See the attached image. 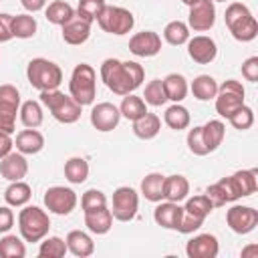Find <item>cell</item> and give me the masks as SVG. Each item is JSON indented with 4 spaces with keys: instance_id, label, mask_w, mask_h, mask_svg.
Segmentation results:
<instances>
[{
    "instance_id": "obj_55",
    "label": "cell",
    "mask_w": 258,
    "mask_h": 258,
    "mask_svg": "<svg viewBox=\"0 0 258 258\" xmlns=\"http://www.w3.org/2000/svg\"><path fill=\"white\" fill-rule=\"evenodd\" d=\"M214 2H226V0H214Z\"/></svg>"
},
{
    "instance_id": "obj_50",
    "label": "cell",
    "mask_w": 258,
    "mask_h": 258,
    "mask_svg": "<svg viewBox=\"0 0 258 258\" xmlns=\"http://www.w3.org/2000/svg\"><path fill=\"white\" fill-rule=\"evenodd\" d=\"M14 226V212L8 206H0V234H6Z\"/></svg>"
},
{
    "instance_id": "obj_11",
    "label": "cell",
    "mask_w": 258,
    "mask_h": 258,
    "mask_svg": "<svg viewBox=\"0 0 258 258\" xmlns=\"http://www.w3.org/2000/svg\"><path fill=\"white\" fill-rule=\"evenodd\" d=\"M137 208H139V196L133 187L123 185L117 187L113 191V206H111V214L115 220L119 222H129L137 216Z\"/></svg>"
},
{
    "instance_id": "obj_41",
    "label": "cell",
    "mask_w": 258,
    "mask_h": 258,
    "mask_svg": "<svg viewBox=\"0 0 258 258\" xmlns=\"http://www.w3.org/2000/svg\"><path fill=\"white\" fill-rule=\"evenodd\" d=\"M67 252H69L67 242L58 236L46 238L44 242H40V248H38V256H42V258H62Z\"/></svg>"
},
{
    "instance_id": "obj_49",
    "label": "cell",
    "mask_w": 258,
    "mask_h": 258,
    "mask_svg": "<svg viewBox=\"0 0 258 258\" xmlns=\"http://www.w3.org/2000/svg\"><path fill=\"white\" fill-rule=\"evenodd\" d=\"M10 38H14V34H12V14L0 12V42H8Z\"/></svg>"
},
{
    "instance_id": "obj_43",
    "label": "cell",
    "mask_w": 258,
    "mask_h": 258,
    "mask_svg": "<svg viewBox=\"0 0 258 258\" xmlns=\"http://www.w3.org/2000/svg\"><path fill=\"white\" fill-rule=\"evenodd\" d=\"M105 0H79V6H77V14L89 22L97 20L105 8Z\"/></svg>"
},
{
    "instance_id": "obj_33",
    "label": "cell",
    "mask_w": 258,
    "mask_h": 258,
    "mask_svg": "<svg viewBox=\"0 0 258 258\" xmlns=\"http://www.w3.org/2000/svg\"><path fill=\"white\" fill-rule=\"evenodd\" d=\"M44 16H46V20H48L50 24L62 26L69 18L75 16V8H73L69 2H64V0H54V2H50V4L44 8Z\"/></svg>"
},
{
    "instance_id": "obj_21",
    "label": "cell",
    "mask_w": 258,
    "mask_h": 258,
    "mask_svg": "<svg viewBox=\"0 0 258 258\" xmlns=\"http://www.w3.org/2000/svg\"><path fill=\"white\" fill-rule=\"evenodd\" d=\"M64 242H67L69 252L73 256H77V258H87V256H91L95 252L93 238L87 232H83V230H71L67 234V240Z\"/></svg>"
},
{
    "instance_id": "obj_8",
    "label": "cell",
    "mask_w": 258,
    "mask_h": 258,
    "mask_svg": "<svg viewBox=\"0 0 258 258\" xmlns=\"http://www.w3.org/2000/svg\"><path fill=\"white\" fill-rule=\"evenodd\" d=\"M97 24L101 26V30L115 34V36H123L127 32H131V28L135 26V16L131 10L123 8V6H105L101 16L97 18Z\"/></svg>"
},
{
    "instance_id": "obj_47",
    "label": "cell",
    "mask_w": 258,
    "mask_h": 258,
    "mask_svg": "<svg viewBox=\"0 0 258 258\" xmlns=\"http://www.w3.org/2000/svg\"><path fill=\"white\" fill-rule=\"evenodd\" d=\"M202 220H198V218H194V216H189L187 212H183V208H181V218H179V224H177V232H181V234H194L198 228H202Z\"/></svg>"
},
{
    "instance_id": "obj_4",
    "label": "cell",
    "mask_w": 258,
    "mask_h": 258,
    "mask_svg": "<svg viewBox=\"0 0 258 258\" xmlns=\"http://www.w3.org/2000/svg\"><path fill=\"white\" fill-rule=\"evenodd\" d=\"M69 95L81 105H93L97 97V73L91 64L81 62L73 69L71 81H69Z\"/></svg>"
},
{
    "instance_id": "obj_37",
    "label": "cell",
    "mask_w": 258,
    "mask_h": 258,
    "mask_svg": "<svg viewBox=\"0 0 258 258\" xmlns=\"http://www.w3.org/2000/svg\"><path fill=\"white\" fill-rule=\"evenodd\" d=\"M20 121H22V125L24 127H32V129H36V127H40L42 125V119H44V115H42V107H40V103L38 101H24L22 105H20Z\"/></svg>"
},
{
    "instance_id": "obj_25",
    "label": "cell",
    "mask_w": 258,
    "mask_h": 258,
    "mask_svg": "<svg viewBox=\"0 0 258 258\" xmlns=\"http://www.w3.org/2000/svg\"><path fill=\"white\" fill-rule=\"evenodd\" d=\"M85 226H87L89 232H93L97 236L107 234L113 228V214H111V210L105 206V208L87 212L85 214Z\"/></svg>"
},
{
    "instance_id": "obj_22",
    "label": "cell",
    "mask_w": 258,
    "mask_h": 258,
    "mask_svg": "<svg viewBox=\"0 0 258 258\" xmlns=\"http://www.w3.org/2000/svg\"><path fill=\"white\" fill-rule=\"evenodd\" d=\"M16 151H20L22 155H34L38 151H42L44 147V137L40 131L28 127V129H22L18 135H16Z\"/></svg>"
},
{
    "instance_id": "obj_19",
    "label": "cell",
    "mask_w": 258,
    "mask_h": 258,
    "mask_svg": "<svg viewBox=\"0 0 258 258\" xmlns=\"http://www.w3.org/2000/svg\"><path fill=\"white\" fill-rule=\"evenodd\" d=\"M60 28H62V40L71 46H79V44L87 42V38L91 36V22L81 18L77 12Z\"/></svg>"
},
{
    "instance_id": "obj_12",
    "label": "cell",
    "mask_w": 258,
    "mask_h": 258,
    "mask_svg": "<svg viewBox=\"0 0 258 258\" xmlns=\"http://www.w3.org/2000/svg\"><path fill=\"white\" fill-rule=\"evenodd\" d=\"M44 206L50 214L69 216L77 208V194L64 185H52L44 191Z\"/></svg>"
},
{
    "instance_id": "obj_14",
    "label": "cell",
    "mask_w": 258,
    "mask_h": 258,
    "mask_svg": "<svg viewBox=\"0 0 258 258\" xmlns=\"http://www.w3.org/2000/svg\"><path fill=\"white\" fill-rule=\"evenodd\" d=\"M226 222L236 234H250L258 226V210L252 206H232L226 212Z\"/></svg>"
},
{
    "instance_id": "obj_54",
    "label": "cell",
    "mask_w": 258,
    "mask_h": 258,
    "mask_svg": "<svg viewBox=\"0 0 258 258\" xmlns=\"http://www.w3.org/2000/svg\"><path fill=\"white\" fill-rule=\"evenodd\" d=\"M181 2H183V4H187V6H191V4L196 2V0H181Z\"/></svg>"
},
{
    "instance_id": "obj_56",
    "label": "cell",
    "mask_w": 258,
    "mask_h": 258,
    "mask_svg": "<svg viewBox=\"0 0 258 258\" xmlns=\"http://www.w3.org/2000/svg\"><path fill=\"white\" fill-rule=\"evenodd\" d=\"M0 2H2V0H0Z\"/></svg>"
},
{
    "instance_id": "obj_38",
    "label": "cell",
    "mask_w": 258,
    "mask_h": 258,
    "mask_svg": "<svg viewBox=\"0 0 258 258\" xmlns=\"http://www.w3.org/2000/svg\"><path fill=\"white\" fill-rule=\"evenodd\" d=\"M36 18L30 14H16L12 16V34L16 38H30L36 34Z\"/></svg>"
},
{
    "instance_id": "obj_26",
    "label": "cell",
    "mask_w": 258,
    "mask_h": 258,
    "mask_svg": "<svg viewBox=\"0 0 258 258\" xmlns=\"http://www.w3.org/2000/svg\"><path fill=\"white\" fill-rule=\"evenodd\" d=\"M163 91H165V97L167 101H173V103H181L187 95V81L183 75H177V73H169L163 81Z\"/></svg>"
},
{
    "instance_id": "obj_29",
    "label": "cell",
    "mask_w": 258,
    "mask_h": 258,
    "mask_svg": "<svg viewBox=\"0 0 258 258\" xmlns=\"http://www.w3.org/2000/svg\"><path fill=\"white\" fill-rule=\"evenodd\" d=\"M32 198V189L28 183H24L22 179L18 181H10V185L4 189V200L8 206H14V208H20V206H26Z\"/></svg>"
},
{
    "instance_id": "obj_36",
    "label": "cell",
    "mask_w": 258,
    "mask_h": 258,
    "mask_svg": "<svg viewBox=\"0 0 258 258\" xmlns=\"http://www.w3.org/2000/svg\"><path fill=\"white\" fill-rule=\"evenodd\" d=\"M64 177L71 183H77V185L87 181V177H89V163H87V159L85 157H71V159H67V163H64Z\"/></svg>"
},
{
    "instance_id": "obj_24",
    "label": "cell",
    "mask_w": 258,
    "mask_h": 258,
    "mask_svg": "<svg viewBox=\"0 0 258 258\" xmlns=\"http://www.w3.org/2000/svg\"><path fill=\"white\" fill-rule=\"evenodd\" d=\"M187 194H189V181L183 175L175 173V175H167L163 179V200L179 204L187 198Z\"/></svg>"
},
{
    "instance_id": "obj_45",
    "label": "cell",
    "mask_w": 258,
    "mask_h": 258,
    "mask_svg": "<svg viewBox=\"0 0 258 258\" xmlns=\"http://www.w3.org/2000/svg\"><path fill=\"white\" fill-rule=\"evenodd\" d=\"M107 206V196L101 191V189H87L83 196H81V208L83 212H93V210H99V208H105Z\"/></svg>"
},
{
    "instance_id": "obj_42",
    "label": "cell",
    "mask_w": 258,
    "mask_h": 258,
    "mask_svg": "<svg viewBox=\"0 0 258 258\" xmlns=\"http://www.w3.org/2000/svg\"><path fill=\"white\" fill-rule=\"evenodd\" d=\"M143 97H145V103L151 105V107H161V105H165L167 97H165L161 79H153V81H149V83L145 85V93H143Z\"/></svg>"
},
{
    "instance_id": "obj_30",
    "label": "cell",
    "mask_w": 258,
    "mask_h": 258,
    "mask_svg": "<svg viewBox=\"0 0 258 258\" xmlns=\"http://www.w3.org/2000/svg\"><path fill=\"white\" fill-rule=\"evenodd\" d=\"M189 121H191L189 111H187L183 105H179V103H173V105L167 107L165 113H163V123H165L169 129H173V131L187 129V127H189Z\"/></svg>"
},
{
    "instance_id": "obj_34",
    "label": "cell",
    "mask_w": 258,
    "mask_h": 258,
    "mask_svg": "<svg viewBox=\"0 0 258 258\" xmlns=\"http://www.w3.org/2000/svg\"><path fill=\"white\" fill-rule=\"evenodd\" d=\"M119 113H121V117H125L129 121H137L139 117H143L147 113V103L141 97H135L133 93H129L123 97V101L119 105Z\"/></svg>"
},
{
    "instance_id": "obj_13",
    "label": "cell",
    "mask_w": 258,
    "mask_h": 258,
    "mask_svg": "<svg viewBox=\"0 0 258 258\" xmlns=\"http://www.w3.org/2000/svg\"><path fill=\"white\" fill-rule=\"evenodd\" d=\"M216 22V6L214 0H196L189 6L187 14V26L194 32H206Z\"/></svg>"
},
{
    "instance_id": "obj_10",
    "label": "cell",
    "mask_w": 258,
    "mask_h": 258,
    "mask_svg": "<svg viewBox=\"0 0 258 258\" xmlns=\"http://www.w3.org/2000/svg\"><path fill=\"white\" fill-rule=\"evenodd\" d=\"M20 111V93L14 85H0V131H16V113Z\"/></svg>"
},
{
    "instance_id": "obj_48",
    "label": "cell",
    "mask_w": 258,
    "mask_h": 258,
    "mask_svg": "<svg viewBox=\"0 0 258 258\" xmlns=\"http://www.w3.org/2000/svg\"><path fill=\"white\" fill-rule=\"evenodd\" d=\"M242 77L250 83L258 81V56H250L242 62Z\"/></svg>"
},
{
    "instance_id": "obj_52",
    "label": "cell",
    "mask_w": 258,
    "mask_h": 258,
    "mask_svg": "<svg viewBox=\"0 0 258 258\" xmlns=\"http://www.w3.org/2000/svg\"><path fill=\"white\" fill-rule=\"evenodd\" d=\"M46 2H48V0H20L22 8L28 10V12H38V10L46 8Z\"/></svg>"
},
{
    "instance_id": "obj_53",
    "label": "cell",
    "mask_w": 258,
    "mask_h": 258,
    "mask_svg": "<svg viewBox=\"0 0 258 258\" xmlns=\"http://www.w3.org/2000/svg\"><path fill=\"white\" fill-rule=\"evenodd\" d=\"M256 254H258V246H256V244H250L248 248L242 250V258H246V256H252V258H254Z\"/></svg>"
},
{
    "instance_id": "obj_17",
    "label": "cell",
    "mask_w": 258,
    "mask_h": 258,
    "mask_svg": "<svg viewBox=\"0 0 258 258\" xmlns=\"http://www.w3.org/2000/svg\"><path fill=\"white\" fill-rule=\"evenodd\" d=\"M129 50L135 54V56H155L159 50H161V36L153 30H143V32H137L129 38Z\"/></svg>"
},
{
    "instance_id": "obj_23",
    "label": "cell",
    "mask_w": 258,
    "mask_h": 258,
    "mask_svg": "<svg viewBox=\"0 0 258 258\" xmlns=\"http://www.w3.org/2000/svg\"><path fill=\"white\" fill-rule=\"evenodd\" d=\"M181 218V206L175 202H163L153 210V220L165 230H175Z\"/></svg>"
},
{
    "instance_id": "obj_46",
    "label": "cell",
    "mask_w": 258,
    "mask_h": 258,
    "mask_svg": "<svg viewBox=\"0 0 258 258\" xmlns=\"http://www.w3.org/2000/svg\"><path fill=\"white\" fill-rule=\"evenodd\" d=\"M187 149L194 153V155H208L210 151H208V147H206V143H204V137H202V125H198V127H194V129H189L187 131Z\"/></svg>"
},
{
    "instance_id": "obj_9",
    "label": "cell",
    "mask_w": 258,
    "mask_h": 258,
    "mask_svg": "<svg viewBox=\"0 0 258 258\" xmlns=\"http://www.w3.org/2000/svg\"><path fill=\"white\" fill-rule=\"evenodd\" d=\"M244 87L240 81H234V79H228L224 81L220 87H218V95L214 97L216 99V113L220 117H230L232 113H236L242 105H244Z\"/></svg>"
},
{
    "instance_id": "obj_3",
    "label": "cell",
    "mask_w": 258,
    "mask_h": 258,
    "mask_svg": "<svg viewBox=\"0 0 258 258\" xmlns=\"http://www.w3.org/2000/svg\"><path fill=\"white\" fill-rule=\"evenodd\" d=\"M40 101L50 111V115L62 125H73L81 119V109L83 107L71 95H64L58 89L40 91Z\"/></svg>"
},
{
    "instance_id": "obj_51",
    "label": "cell",
    "mask_w": 258,
    "mask_h": 258,
    "mask_svg": "<svg viewBox=\"0 0 258 258\" xmlns=\"http://www.w3.org/2000/svg\"><path fill=\"white\" fill-rule=\"evenodd\" d=\"M12 147H14V141H12L10 133L0 131V159H2V157H6V155L12 151Z\"/></svg>"
},
{
    "instance_id": "obj_5",
    "label": "cell",
    "mask_w": 258,
    "mask_h": 258,
    "mask_svg": "<svg viewBox=\"0 0 258 258\" xmlns=\"http://www.w3.org/2000/svg\"><path fill=\"white\" fill-rule=\"evenodd\" d=\"M26 79L34 89L50 91V89H58V85L62 83V71L56 62L36 56L26 67Z\"/></svg>"
},
{
    "instance_id": "obj_6",
    "label": "cell",
    "mask_w": 258,
    "mask_h": 258,
    "mask_svg": "<svg viewBox=\"0 0 258 258\" xmlns=\"http://www.w3.org/2000/svg\"><path fill=\"white\" fill-rule=\"evenodd\" d=\"M218 187L222 189L226 204L236 202L240 198H248L258 189V169H240L228 177H222L216 181Z\"/></svg>"
},
{
    "instance_id": "obj_18",
    "label": "cell",
    "mask_w": 258,
    "mask_h": 258,
    "mask_svg": "<svg viewBox=\"0 0 258 258\" xmlns=\"http://www.w3.org/2000/svg\"><path fill=\"white\" fill-rule=\"evenodd\" d=\"M218 252L220 244L214 234H198L185 244V254L189 258H216Z\"/></svg>"
},
{
    "instance_id": "obj_31",
    "label": "cell",
    "mask_w": 258,
    "mask_h": 258,
    "mask_svg": "<svg viewBox=\"0 0 258 258\" xmlns=\"http://www.w3.org/2000/svg\"><path fill=\"white\" fill-rule=\"evenodd\" d=\"M163 179H165V175H161L157 171L147 173L141 179V196L147 202H161L163 200Z\"/></svg>"
},
{
    "instance_id": "obj_7",
    "label": "cell",
    "mask_w": 258,
    "mask_h": 258,
    "mask_svg": "<svg viewBox=\"0 0 258 258\" xmlns=\"http://www.w3.org/2000/svg\"><path fill=\"white\" fill-rule=\"evenodd\" d=\"M18 230L24 242H40L50 230V218L38 206H24L18 214Z\"/></svg>"
},
{
    "instance_id": "obj_40",
    "label": "cell",
    "mask_w": 258,
    "mask_h": 258,
    "mask_svg": "<svg viewBox=\"0 0 258 258\" xmlns=\"http://www.w3.org/2000/svg\"><path fill=\"white\" fill-rule=\"evenodd\" d=\"M0 256L2 258H24L26 256V246L18 236L6 234L0 240Z\"/></svg>"
},
{
    "instance_id": "obj_39",
    "label": "cell",
    "mask_w": 258,
    "mask_h": 258,
    "mask_svg": "<svg viewBox=\"0 0 258 258\" xmlns=\"http://www.w3.org/2000/svg\"><path fill=\"white\" fill-rule=\"evenodd\" d=\"M212 210H214V206H212V202L206 198V194L187 198V202H185V206H183V212H187L189 216H194V218H198V220H202V222L210 216Z\"/></svg>"
},
{
    "instance_id": "obj_27",
    "label": "cell",
    "mask_w": 258,
    "mask_h": 258,
    "mask_svg": "<svg viewBox=\"0 0 258 258\" xmlns=\"http://www.w3.org/2000/svg\"><path fill=\"white\" fill-rule=\"evenodd\" d=\"M159 129H161V119L155 113H149V111L143 117H139L137 121H133V133H135V137L145 139V141L153 139L159 133Z\"/></svg>"
},
{
    "instance_id": "obj_44",
    "label": "cell",
    "mask_w": 258,
    "mask_h": 258,
    "mask_svg": "<svg viewBox=\"0 0 258 258\" xmlns=\"http://www.w3.org/2000/svg\"><path fill=\"white\" fill-rule=\"evenodd\" d=\"M228 121L232 123L234 129L246 131V129H250V127L254 125V111H252L248 105H242L236 113H232V115L228 117Z\"/></svg>"
},
{
    "instance_id": "obj_32",
    "label": "cell",
    "mask_w": 258,
    "mask_h": 258,
    "mask_svg": "<svg viewBox=\"0 0 258 258\" xmlns=\"http://www.w3.org/2000/svg\"><path fill=\"white\" fill-rule=\"evenodd\" d=\"M191 93L198 101H212L216 95H218V83L214 77L210 75H198L194 81H191Z\"/></svg>"
},
{
    "instance_id": "obj_16",
    "label": "cell",
    "mask_w": 258,
    "mask_h": 258,
    "mask_svg": "<svg viewBox=\"0 0 258 258\" xmlns=\"http://www.w3.org/2000/svg\"><path fill=\"white\" fill-rule=\"evenodd\" d=\"M119 121H121V113L119 107H115L113 103H97L91 109V125L101 133L113 131L119 125Z\"/></svg>"
},
{
    "instance_id": "obj_28",
    "label": "cell",
    "mask_w": 258,
    "mask_h": 258,
    "mask_svg": "<svg viewBox=\"0 0 258 258\" xmlns=\"http://www.w3.org/2000/svg\"><path fill=\"white\" fill-rule=\"evenodd\" d=\"M224 135H226V125L220 119H210L206 125H202V137L210 153L222 145Z\"/></svg>"
},
{
    "instance_id": "obj_2",
    "label": "cell",
    "mask_w": 258,
    "mask_h": 258,
    "mask_svg": "<svg viewBox=\"0 0 258 258\" xmlns=\"http://www.w3.org/2000/svg\"><path fill=\"white\" fill-rule=\"evenodd\" d=\"M224 22L232 32V36L240 42H250L258 34V20L252 16L250 8L242 2H232L226 8Z\"/></svg>"
},
{
    "instance_id": "obj_20",
    "label": "cell",
    "mask_w": 258,
    "mask_h": 258,
    "mask_svg": "<svg viewBox=\"0 0 258 258\" xmlns=\"http://www.w3.org/2000/svg\"><path fill=\"white\" fill-rule=\"evenodd\" d=\"M28 173V161L20 151H10L0 159V175L8 181H18Z\"/></svg>"
},
{
    "instance_id": "obj_1",
    "label": "cell",
    "mask_w": 258,
    "mask_h": 258,
    "mask_svg": "<svg viewBox=\"0 0 258 258\" xmlns=\"http://www.w3.org/2000/svg\"><path fill=\"white\" fill-rule=\"evenodd\" d=\"M101 79L109 91L115 95H129L137 87H141L145 79V71L135 60H119V58H105L101 64Z\"/></svg>"
},
{
    "instance_id": "obj_35",
    "label": "cell",
    "mask_w": 258,
    "mask_h": 258,
    "mask_svg": "<svg viewBox=\"0 0 258 258\" xmlns=\"http://www.w3.org/2000/svg\"><path fill=\"white\" fill-rule=\"evenodd\" d=\"M163 38L167 44L171 46H179V44H185L189 40V26L181 20H171L165 24L163 28Z\"/></svg>"
},
{
    "instance_id": "obj_15",
    "label": "cell",
    "mask_w": 258,
    "mask_h": 258,
    "mask_svg": "<svg viewBox=\"0 0 258 258\" xmlns=\"http://www.w3.org/2000/svg\"><path fill=\"white\" fill-rule=\"evenodd\" d=\"M187 54L198 64H210L218 56V44L206 34H198L187 40Z\"/></svg>"
}]
</instances>
